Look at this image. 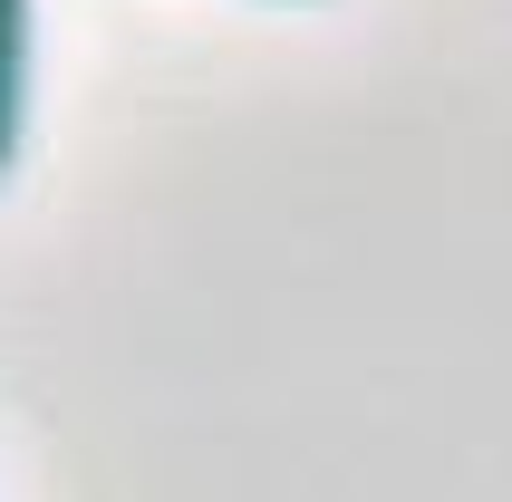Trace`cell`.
<instances>
[{
  "label": "cell",
  "instance_id": "cell-1",
  "mask_svg": "<svg viewBox=\"0 0 512 502\" xmlns=\"http://www.w3.org/2000/svg\"><path fill=\"white\" fill-rule=\"evenodd\" d=\"M20 87H29V0H0V174L20 145Z\"/></svg>",
  "mask_w": 512,
  "mask_h": 502
}]
</instances>
